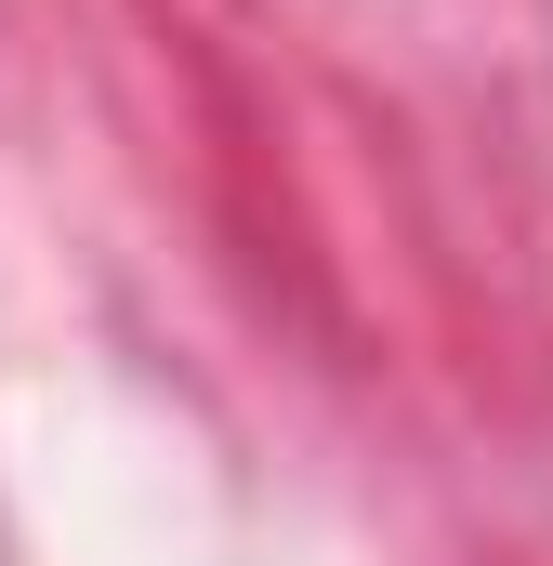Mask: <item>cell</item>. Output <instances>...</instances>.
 <instances>
[]
</instances>
